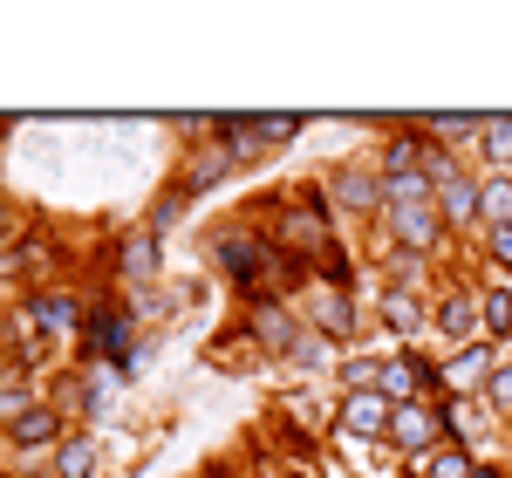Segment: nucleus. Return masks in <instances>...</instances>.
<instances>
[{"label":"nucleus","mask_w":512,"mask_h":478,"mask_svg":"<svg viewBox=\"0 0 512 478\" xmlns=\"http://www.w3.org/2000/svg\"><path fill=\"white\" fill-rule=\"evenodd\" d=\"M301 130V117H253V137H267V144H287Z\"/></svg>","instance_id":"obj_28"},{"label":"nucleus","mask_w":512,"mask_h":478,"mask_svg":"<svg viewBox=\"0 0 512 478\" xmlns=\"http://www.w3.org/2000/svg\"><path fill=\"white\" fill-rule=\"evenodd\" d=\"M123 274H130V280H151V274H158V239H151V233H130V239H123Z\"/></svg>","instance_id":"obj_19"},{"label":"nucleus","mask_w":512,"mask_h":478,"mask_svg":"<svg viewBox=\"0 0 512 478\" xmlns=\"http://www.w3.org/2000/svg\"><path fill=\"white\" fill-rule=\"evenodd\" d=\"M35 403H28V376H14V383H0V424H14V417H28Z\"/></svg>","instance_id":"obj_24"},{"label":"nucleus","mask_w":512,"mask_h":478,"mask_svg":"<svg viewBox=\"0 0 512 478\" xmlns=\"http://www.w3.org/2000/svg\"><path fill=\"white\" fill-rule=\"evenodd\" d=\"M472 472H478V465L458 451V444H437V451H431V478H472Z\"/></svg>","instance_id":"obj_23"},{"label":"nucleus","mask_w":512,"mask_h":478,"mask_svg":"<svg viewBox=\"0 0 512 478\" xmlns=\"http://www.w3.org/2000/svg\"><path fill=\"white\" fill-rule=\"evenodd\" d=\"M383 321H390V335H417L424 328V308L410 301V287H390L383 294Z\"/></svg>","instance_id":"obj_18"},{"label":"nucleus","mask_w":512,"mask_h":478,"mask_svg":"<svg viewBox=\"0 0 512 478\" xmlns=\"http://www.w3.org/2000/svg\"><path fill=\"white\" fill-rule=\"evenodd\" d=\"M62 431H69V424H62V410H48V403H35L28 417H14V431H7V438H14V444H55Z\"/></svg>","instance_id":"obj_12"},{"label":"nucleus","mask_w":512,"mask_h":478,"mask_svg":"<svg viewBox=\"0 0 512 478\" xmlns=\"http://www.w3.org/2000/svg\"><path fill=\"white\" fill-rule=\"evenodd\" d=\"M390 438L403 444V451H431V444L444 438V417H437L431 403H396L390 410Z\"/></svg>","instance_id":"obj_4"},{"label":"nucleus","mask_w":512,"mask_h":478,"mask_svg":"<svg viewBox=\"0 0 512 478\" xmlns=\"http://www.w3.org/2000/svg\"><path fill=\"white\" fill-rule=\"evenodd\" d=\"M478 219H492V233L512 226V178H485L478 185Z\"/></svg>","instance_id":"obj_17"},{"label":"nucleus","mask_w":512,"mask_h":478,"mask_svg":"<svg viewBox=\"0 0 512 478\" xmlns=\"http://www.w3.org/2000/svg\"><path fill=\"white\" fill-rule=\"evenodd\" d=\"M472 478H499V472H492V465H478V472H472Z\"/></svg>","instance_id":"obj_32"},{"label":"nucleus","mask_w":512,"mask_h":478,"mask_svg":"<svg viewBox=\"0 0 512 478\" xmlns=\"http://www.w3.org/2000/svg\"><path fill=\"white\" fill-rule=\"evenodd\" d=\"M233 151H198V164H192V178H185V199H192V192H205V185H219V178H226V171H233Z\"/></svg>","instance_id":"obj_20"},{"label":"nucleus","mask_w":512,"mask_h":478,"mask_svg":"<svg viewBox=\"0 0 512 478\" xmlns=\"http://www.w3.org/2000/svg\"><path fill=\"white\" fill-rule=\"evenodd\" d=\"M431 328L444 335V342H472V328H478V301L451 287V294H444V301L431 308Z\"/></svg>","instance_id":"obj_8"},{"label":"nucleus","mask_w":512,"mask_h":478,"mask_svg":"<svg viewBox=\"0 0 512 478\" xmlns=\"http://www.w3.org/2000/svg\"><path fill=\"white\" fill-rule=\"evenodd\" d=\"M280 239H287V253H328V219L321 212H287L280 219Z\"/></svg>","instance_id":"obj_11"},{"label":"nucleus","mask_w":512,"mask_h":478,"mask_svg":"<svg viewBox=\"0 0 512 478\" xmlns=\"http://www.w3.org/2000/svg\"><path fill=\"white\" fill-rule=\"evenodd\" d=\"M478 328H492V335H512V294H506V287L478 301Z\"/></svg>","instance_id":"obj_22"},{"label":"nucleus","mask_w":512,"mask_h":478,"mask_svg":"<svg viewBox=\"0 0 512 478\" xmlns=\"http://www.w3.org/2000/svg\"><path fill=\"white\" fill-rule=\"evenodd\" d=\"M485 376H492V356H485V349H458V356L444 362V390H472Z\"/></svg>","instance_id":"obj_14"},{"label":"nucleus","mask_w":512,"mask_h":478,"mask_svg":"<svg viewBox=\"0 0 512 478\" xmlns=\"http://www.w3.org/2000/svg\"><path fill=\"white\" fill-rule=\"evenodd\" d=\"M403 478H431V472H403Z\"/></svg>","instance_id":"obj_33"},{"label":"nucleus","mask_w":512,"mask_h":478,"mask_svg":"<svg viewBox=\"0 0 512 478\" xmlns=\"http://www.w3.org/2000/svg\"><path fill=\"white\" fill-rule=\"evenodd\" d=\"M376 376H383V362H362V356L342 362V383H349V397H355V390H376Z\"/></svg>","instance_id":"obj_26"},{"label":"nucleus","mask_w":512,"mask_h":478,"mask_svg":"<svg viewBox=\"0 0 512 478\" xmlns=\"http://www.w3.org/2000/svg\"><path fill=\"white\" fill-rule=\"evenodd\" d=\"M315 328L328 335V342H342V335L355 328V301H349V294H321V301H315Z\"/></svg>","instance_id":"obj_15"},{"label":"nucleus","mask_w":512,"mask_h":478,"mask_svg":"<svg viewBox=\"0 0 512 478\" xmlns=\"http://www.w3.org/2000/svg\"><path fill=\"white\" fill-rule=\"evenodd\" d=\"M55 478H96V438H62L55 444Z\"/></svg>","instance_id":"obj_13"},{"label":"nucleus","mask_w":512,"mask_h":478,"mask_svg":"<svg viewBox=\"0 0 512 478\" xmlns=\"http://www.w3.org/2000/svg\"><path fill=\"white\" fill-rule=\"evenodd\" d=\"M246 335H253L260 349H301V321L287 315V308H274V301H260V308H253Z\"/></svg>","instance_id":"obj_7"},{"label":"nucleus","mask_w":512,"mask_h":478,"mask_svg":"<svg viewBox=\"0 0 512 478\" xmlns=\"http://www.w3.org/2000/svg\"><path fill=\"white\" fill-rule=\"evenodd\" d=\"M96 349H103V356H117L123 369H130V315L103 308V315H96Z\"/></svg>","instance_id":"obj_16"},{"label":"nucleus","mask_w":512,"mask_h":478,"mask_svg":"<svg viewBox=\"0 0 512 478\" xmlns=\"http://www.w3.org/2000/svg\"><path fill=\"white\" fill-rule=\"evenodd\" d=\"M485 397L499 403V410H512V362H492V376H485Z\"/></svg>","instance_id":"obj_27"},{"label":"nucleus","mask_w":512,"mask_h":478,"mask_svg":"<svg viewBox=\"0 0 512 478\" xmlns=\"http://www.w3.org/2000/svg\"><path fill=\"white\" fill-rule=\"evenodd\" d=\"M390 410L396 403L383 397V390H355V397H342L335 431H349V438H390Z\"/></svg>","instance_id":"obj_2"},{"label":"nucleus","mask_w":512,"mask_h":478,"mask_svg":"<svg viewBox=\"0 0 512 478\" xmlns=\"http://www.w3.org/2000/svg\"><path fill=\"white\" fill-rule=\"evenodd\" d=\"M390 233L403 253H431L437 233H444V212L437 205H390Z\"/></svg>","instance_id":"obj_3"},{"label":"nucleus","mask_w":512,"mask_h":478,"mask_svg":"<svg viewBox=\"0 0 512 478\" xmlns=\"http://www.w3.org/2000/svg\"><path fill=\"white\" fill-rule=\"evenodd\" d=\"M55 260H62V253H55V239H48V233H28V239H14V253H0V267L21 274V280H48V274H55Z\"/></svg>","instance_id":"obj_5"},{"label":"nucleus","mask_w":512,"mask_h":478,"mask_svg":"<svg viewBox=\"0 0 512 478\" xmlns=\"http://www.w3.org/2000/svg\"><path fill=\"white\" fill-rule=\"evenodd\" d=\"M335 205H349V212H390L383 171H335Z\"/></svg>","instance_id":"obj_6"},{"label":"nucleus","mask_w":512,"mask_h":478,"mask_svg":"<svg viewBox=\"0 0 512 478\" xmlns=\"http://www.w3.org/2000/svg\"><path fill=\"white\" fill-rule=\"evenodd\" d=\"M212 260L226 267V280L246 301H267V287H294L301 280V260L280 253L274 239H260V233H219L212 239Z\"/></svg>","instance_id":"obj_1"},{"label":"nucleus","mask_w":512,"mask_h":478,"mask_svg":"<svg viewBox=\"0 0 512 478\" xmlns=\"http://www.w3.org/2000/svg\"><path fill=\"white\" fill-rule=\"evenodd\" d=\"M0 478H7V472H0Z\"/></svg>","instance_id":"obj_34"},{"label":"nucleus","mask_w":512,"mask_h":478,"mask_svg":"<svg viewBox=\"0 0 512 478\" xmlns=\"http://www.w3.org/2000/svg\"><path fill=\"white\" fill-rule=\"evenodd\" d=\"M437 212H444L451 226H472L478 219V185L465 171H444V178H437Z\"/></svg>","instance_id":"obj_10"},{"label":"nucleus","mask_w":512,"mask_h":478,"mask_svg":"<svg viewBox=\"0 0 512 478\" xmlns=\"http://www.w3.org/2000/svg\"><path fill=\"white\" fill-rule=\"evenodd\" d=\"M7 226H14V212H7V199H0V239H7Z\"/></svg>","instance_id":"obj_31"},{"label":"nucleus","mask_w":512,"mask_h":478,"mask_svg":"<svg viewBox=\"0 0 512 478\" xmlns=\"http://www.w3.org/2000/svg\"><path fill=\"white\" fill-rule=\"evenodd\" d=\"M315 267H321V280H328V287H349V253H342V246H328Z\"/></svg>","instance_id":"obj_29"},{"label":"nucleus","mask_w":512,"mask_h":478,"mask_svg":"<svg viewBox=\"0 0 512 478\" xmlns=\"http://www.w3.org/2000/svg\"><path fill=\"white\" fill-rule=\"evenodd\" d=\"M417 130H431L444 144H458V137H485V117H417Z\"/></svg>","instance_id":"obj_21"},{"label":"nucleus","mask_w":512,"mask_h":478,"mask_svg":"<svg viewBox=\"0 0 512 478\" xmlns=\"http://www.w3.org/2000/svg\"><path fill=\"white\" fill-rule=\"evenodd\" d=\"M492 260L512 274V226H499V233H492Z\"/></svg>","instance_id":"obj_30"},{"label":"nucleus","mask_w":512,"mask_h":478,"mask_svg":"<svg viewBox=\"0 0 512 478\" xmlns=\"http://www.w3.org/2000/svg\"><path fill=\"white\" fill-rule=\"evenodd\" d=\"M485 151L499 164H512V117H485Z\"/></svg>","instance_id":"obj_25"},{"label":"nucleus","mask_w":512,"mask_h":478,"mask_svg":"<svg viewBox=\"0 0 512 478\" xmlns=\"http://www.w3.org/2000/svg\"><path fill=\"white\" fill-rule=\"evenodd\" d=\"M28 321H41L48 335H76V328H82V308L69 301V294H48V287H35V294H28Z\"/></svg>","instance_id":"obj_9"}]
</instances>
